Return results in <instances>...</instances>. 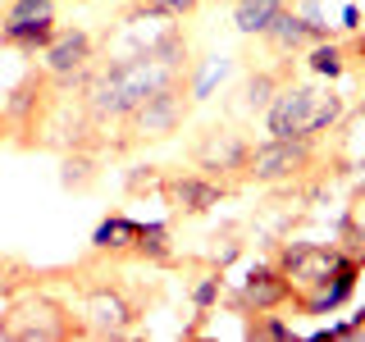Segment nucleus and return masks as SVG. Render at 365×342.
Segmentation results:
<instances>
[{"mask_svg":"<svg viewBox=\"0 0 365 342\" xmlns=\"http://www.w3.org/2000/svg\"><path fill=\"white\" fill-rule=\"evenodd\" d=\"M228 296V292H224ZM228 306H233L237 315H256V311H297V288L292 279L283 274L274 260H256V265L247 269L242 288H237L233 296H228Z\"/></svg>","mask_w":365,"mask_h":342,"instance_id":"6e6552de","label":"nucleus"},{"mask_svg":"<svg viewBox=\"0 0 365 342\" xmlns=\"http://www.w3.org/2000/svg\"><path fill=\"white\" fill-rule=\"evenodd\" d=\"M137 233H142V219H133L128 210H110L106 219H101L96 228H91V256H133V242Z\"/></svg>","mask_w":365,"mask_h":342,"instance_id":"dca6fc26","label":"nucleus"},{"mask_svg":"<svg viewBox=\"0 0 365 342\" xmlns=\"http://www.w3.org/2000/svg\"><path fill=\"white\" fill-rule=\"evenodd\" d=\"M247 151H251V137L242 128H228V123H210L197 142H192V165L210 178H242V165H247Z\"/></svg>","mask_w":365,"mask_h":342,"instance_id":"9d476101","label":"nucleus"},{"mask_svg":"<svg viewBox=\"0 0 365 342\" xmlns=\"http://www.w3.org/2000/svg\"><path fill=\"white\" fill-rule=\"evenodd\" d=\"M279 5H292V0H279Z\"/></svg>","mask_w":365,"mask_h":342,"instance_id":"c85d7f7f","label":"nucleus"},{"mask_svg":"<svg viewBox=\"0 0 365 342\" xmlns=\"http://www.w3.org/2000/svg\"><path fill=\"white\" fill-rule=\"evenodd\" d=\"M37 60H41L46 83H51L55 91H78V96H83L91 68L101 64V46H96V37H91L83 23H73V28H55L51 46H46Z\"/></svg>","mask_w":365,"mask_h":342,"instance_id":"39448f33","label":"nucleus"},{"mask_svg":"<svg viewBox=\"0 0 365 342\" xmlns=\"http://www.w3.org/2000/svg\"><path fill=\"white\" fill-rule=\"evenodd\" d=\"M160 182H165L160 169L146 165V174H128V192H133V197H137V192H160Z\"/></svg>","mask_w":365,"mask_h":342,"instance_id":"393cba45","label":"nucleus"},{"mask_svg":"<svg viewBox=\"0 0 365 342\" xmlns=\"http://www.w3.org/2000/svg\"><path fill=\"white\" fill-rule=\"evenodd\" d=\"M0 333L9 342H68V338H87L83 319L68 301H60L55 292H41L32 283L28 292H19L14 301L0 311Z\"/></svg>","mask_w":365,"mask_h":342,"instance_id":"7ed1b4c3","label":"nucleus"},{"mask_svg":"<svg viewBox=\"0 0 365 342\" xmlns=\"http://www.w3.org/2000/svg\"><path fill=\"white\" fill-rule=\"evenodd\" d=\"M133 256L146 260V265H178V251H174V233H169V219H142V233L133 242Z\"/></svg>","mask_w":365,"mask_h":342,"instance_id":"a211bd4d","label":"nucleus"},{"mask_svg":"<svg viewBox=\"0 0 365 342\" xmlns=\"http://www.w3.org/2000/svg\"><path fill=\"white\" fill-rule=\"evenodd\" d=\"M315 160H319V142H311V137H265V142H251L242 178L256 182V187H283V182L311 174Z\"/></svg>","mask_w":365,"mask_h":342,"instance_id":"20e7f679","label":"nucleus"},{"mask_svg":"<svg viewBox=\"0 0 365 342\" xmlns=\"http://www.w3.org/2000/svg\"><path fill=\"white\" fill-rule=\"evenodd\" d=\"M60 19L55 14H28V19H0V46L5 51H19L23 60H37V55L51 46Z\"/></svg>","mask_w":365,"mask_h":342,"instance_id":"2eb2a0df","label":"nucleus"},{"mask_svg":"<svg viewBox=\"0 0 365 342\" xmlns=\"http://www.w3.org/2000/svg\"><path fill=\"white\" fill-rule=\"evenodd\" d=\"M0 5H9V0H0Z\"/></svg>","mask_w":365,"mask_h":342,"instance_id":"c756f323","label":"nucleus"},{"mask_svg":"<svg viewBox=\"0 0 365 342\" xmlns=\"http://www.w3.org/2000/svg\"><path fill=\"white\" fill-rule=\"evenodd\" d=\"M347 114H351V105L338 91V83L306 87V83H292L288 78L265 105V133L269 137H311V142H319V137L338 133Z\"/></svg>","mask_w":365,"mask_h":342,"instance_id":"f03ea898","label":"nucleus"},{"mask_svg":"<svg viewBox=\"0 0 365 342\" xmlns=\"http://www.w3.org/2000/svg\"><path fill=\"white\" fill-rule=\"evenodd\" d=\"M55 100V87L46 83V73L37 68V73H28L23 83L9 87V96L0 100V119H5V133H37L41 114L51 110ZM23 142V137H19Z\"/></svg>","mask_w":365,"mask_h":342,"instance_id":"f8f14e48","label":"nucleus"},{"mask_svg":"<svg viewBox=\"0 0 365 342\" xmlns=\"http://www.w3.org/2000/svg\"><path fill=\"white\" fill-rule=\"evenodd\" d=\"M279 9H283L279 0H233V28L242 32V37H260Z\"/></svg>","mask_w":365,"mask_h":342,"instance_id":"4be33fe9","label":"nucleus"},{"mask_svg":"<svg viewBox=\"0 0 365 342\" xmlns=\"http://www.w3.org/2000/svg\"><path fill=\"white\" fill-rule=\"evenodd\" d=\"M361 119H365V100H361Z\"/></svg>","mask_w":365,"mask_h":342,"instance_id":"cd10ccee","label":"nucleus"},{"mask_svg":"<svg viewBox=\"0 0 365 342\" xmlns=\"http://www.w3.org/2000/svg\"><path fill=\"white\" fill-rule=\"evenodd\" d=\"M302 60H306V73H311L315 83H342V78H347V55H342V37H324V41L306 46Z\"/></svg>","mask_w":365,"mask_h":342,"instance_id":"6ab92c4d","label":"nucleus"},{"mask_svg":"<svg viewBox=\"0 0 365 342\" xmlns=\"http://www.w3.org/2000/svg\"><path fill=\"white\" fill-rule=\"evenodd\" d=\"M187 114H192L187 83L151 91V96H146L142 105H137V110L128 114V119H123V128H128V146H142V142H165V137L182 133Z\"/></svg>","mask_w":365,"mask_h":342,"instance_id":"0eeeda50","label":"nucleus"},{"mask_svg":"<svg viewBox=\"0 0 365 342\" xmlns=\"http://www.w3.org/2000/svg\"><path fill=\"white\" fill-rule=\"evenodd\" d=\"M224 292H228V274H224L220 265L201 269L197 279H192L187 296H192V319H197V324L182 328V338H201V324H205V319H210V315L224 306Z\"/></svg>","mask_w":365,"mask_h":342,"instance_id":"f3484780","label":"nucleus"},{"mask_svg":"<svg viewBox=\"0 0 365 342\" xmlns=\"http://www.w3.org/2000/svg\"><path fill=\"white\" fill-rule=\"evenodd\" d=\"M338 260H342L338 242H302V237H297V242H279V251H274V265L292 279L297 301H302L306 292H315L319 283L334 274Z\"/></svg>","mask_w":365,"mask_h":342,"instance_id":"1a4fd4ad","label":"nucleus"},{"mask_svg":"<svg viewBox=\"0 0 365 342\" xmlns=\"http://www.w3.org/2000/svg\"><path fill=\"white\" fill-rule=\"evenodd\" d=\"M242 319H247L242 333H247L251 342H292V338H297L292 319L279 315V311H256V315H242Z\"/></svg>","mask_w":365,"mask_h":342,"instance_id":"5701e85b","label":"nucleus"},{"mask_svg":"<svg viewBox=\"0 0 365 342\" xmlns=\"http://www.w3.org/2000/svg\"><path fill=\"white\" fill-rule=\"evenodd\" d=\"M260 37H265V46H269L274 55H302L306 46L334 37V28H329L324 19H306V14H297V9L283 5L279 14L269 19V28L260 32Z\"/></svg>","mask_w":365,"mask_h":342,"instance_id":"4468645a","label":"nucleus"},{"mask_svg":"<svg viewBox=\"0 0 365 342\" xmlns=\"http://www.w3.org/2000/svg\"><path fill=\"white\" fill-rule=\"evenodd\" d=\"M78 319H83L87 338H128L142 319V296H133L123 283H96L87 288V296L78 301Z\"/></svg>","mask_w":365,"mask_h":342,"instance_id":"423d86ee","label":"nucleus"},{"mask_svg":"<svg viewBox=\"0 0 365 342\" xmlns=\"http://www.w3.org/2000/svg\"><path fill=\"white\" fill-rule=\"evenodd\" d=\"M151 9H160L165 19H174V23H182V19H192L201 9V0H146Z\"/></svg>","mask_w":365,"mask_h":342,"instance_id":"b1692460","label":"nucleus"},{"mask_svg":"<svg viewBox=\"0 0 365 342\" xmlns=\"http://www.w3.org/2000/svg\"><path fill=\"white\" fill-rule=\"evenodd\" d=\"M338 19H342V32H361V28H365V14H361V5H351V0L338 9Z\"/></svg>","mask_w":365,"mask_h":342,"instance_id":"a878e982","label":"nucleus"},{"mask_svg":"<svg viewBox=\"0 0 365 342\" xmlns=\"http://www.w3.org/2000/svg\"><path fill=\"white\" fill-rule=\"evenodd\" d=\"M228 78H233V60H228V55H205V60H192V73H187V96H192V105L210 100L215 91L228 83Z\"/></svg>","mask_w":365,"mask_h":342,"instance_id":"aec40b11","label":"nucleus"},{"mask_svg":"<svg viewBox=\"0 0 365 342\" xmlns=\"http://www.w3.org/2000/svg\"><path fill=\"white\" fill-rule=\"evenodd\" d=\"M0 142H5V119H0Z\"/></svg>","mask_w":365,"mask_h":342,"instance_id":"bb28decb","label":"nucleus"},{"mask_svg":"<svg viewBox=\"0 0 365 342\" xmlns=\"http://www.w3.org/2000/svg\"><path fill=\"white\" fill-rule=\"evenodd\" d=\"M288 78L279 73V68H251L242 91H237V110L242 114H265V105L274 100V91H279Z\"/></svg>","mask_w":365,"mask_h":342,"instance_id":"412c9836","label":"nucleus"},{"mask_svg":"<svg viewBox=\"0 0 365 342\" xmlns=\"http://www.w3.org/2000/svg\"><path fill=\"white\" fill-rule=\"evenodd\" d=\"M187 73H192V41L182 28H174L160 46H151L142 55L101 60L83 87V110H87L91 128H96V137L110 133V123H123L151 91L187 83Z\"/></svg>","mask_w":365,"mask_h":342,"instance_id":"f257e3e1","label":"nucleus"},{"mask_svg":"<svg viewBox=\"0 0 365 342\" xmlns=\"http://www.w3.org/2000/svg\"><path fill=\"white\" fill-rule=\"evenodd\" d=\"M361 274H365V256H361V251H347V247H342V260L334 265V274H329V279L319 283L315 292H306L302 301H297V311H302V315H338L342 306L351 301Z\"/></svg>","mask_w":365,"mask_h":342,"instance_id":"ddd939ff","label":"nucleus"},{"mask_svg":"<svg viewBox=\"0 0 365 342\" xmlns=\"http://www.w3.org/2000/svg\"><path fill=\"white\" fill-rule=\"evenodd\" d=\"M160 197H165L169 214H178V219H201V214H210L215 205L228 197V182L201 174V169H187V174H169L160 182Z\"/></svg>","mask_w":365,"mask_h":342,"instance_id":"9b49d317","label":"nucleus"}]
</instances>
